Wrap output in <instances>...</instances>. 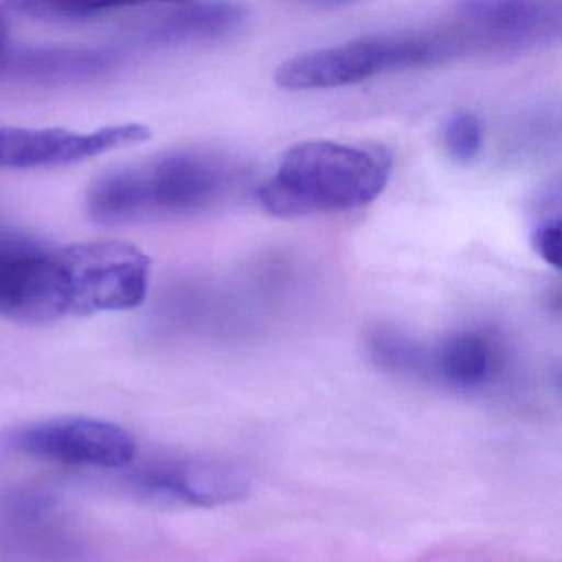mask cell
Returning <instances> with one entry per match:
<instances>
[{"instance_id": "obj_17", "label": "cell", "mask_w": 562, "mask_h": 562, "mask_svg": "<svg viewBox=\"0 0 562 562\" xmlns=\"http://www.w3.org/2000/svg\"><path fill=\"white\" fill-rule=\"evenodd\" d=\"M9 57V24L5 15L0 11V67Z\"/></svg>"}, {"instance_id": "obj_15", "label": "cell", "mask_w": 562, "mask_h": 562, "mask_svg": "<svg viewBox=\"0 0 562 562\" xmlns=\"http://www.w3.org/2000/svg\"><path fill=\"white\" fill-rule=\"evenodd\" d=\"M15 9L25 15L52 24H88L110 18L120 5L110 4H61V2H21Z\"/></svg>"}, {"instance_id": "obj_3", "label": "cell", "mask_w": 562, "mask_h": 562, "mask_svg": "<svg viewBox=\"0 0 562 562\" xmlns=\"http://www.w3.org/2000/svg\"><path fill=\"white\" fill-rule=\"evenodd\" d=\"M462 44L449 27L361 38L304 52L282 61L274 83L288 91L334 90L380 75L436 67L463 57Z\"/></svg>"}, {"instance_id": "obj_9", "label": "cell", "mask_w": 562, "mask_h": 562, "mask_svg": "<svg viewBox=\"0 0 562 562\" xmlns=\"http://www.w3.org/2000/svg\"><path fill=\"white\" fill-rule=\"evenodd\" d=\"M134 492L154 502L215 508L241 502L251 482L241 470L225 462L196 457L154 460L127 475Z\"/></svg>"}, {"instance_id": "obj_1", "label": "cell", "mask_w": 562, "mask_h": 562, "mask_svg": "<svg viewBox=\"0 0 562 562\" xmlns=\"http://www.w3.org/2000/svg\"><path fill=\"white\" fill-rule=\"evenodd\" d=\"M238 182L235 166L213 150H167L108 170L87 192V212L100 225H126L205 212Z\"/></svg>"}, {"instance_id": "obj_16", "label": "cell", "mask_w": 562, "mask_h": 562, "mask_svg": "<svg viewBox=\"0 0 562 562\" xmlns=\"http://www.w3.org/2000/svg\"><path fill=\"white\" fill-rule=\"evenodd\" d=\"M531 245L536 255L554 269H561V220H542L532 229Z\"/></svg>"}, {"instance_id": "obj_11", "label": "cell", "mask_w": 562, "mask_h": 562, "mask_svg": "<svg viewBox=\"0 0 562 562\" xmlns=\"http://www.w3.org/2000/svg\"><path fill=\"white\" fill-rule=\"evenodd\" d=\"M496 368L498 351L482 331H456L429 348V381L453 390L472 391L485 386Z\"/></svg>"}, {"instance_id": "obj_12", "label": "cell", "mask_w": 562, "mask_h": 562, "mask_svg": "<svg viewBox=\"0 0 562 562\" xmlns=\"http://www.w3.org/2000/svg\"><path fill=\"white\" fill-rule=\"evenodd\" d=\"M114 64V55L98 50H31L11 57L8 65L18 77L35 80H75L98 77ZM2 65V67H4Z\"/></svg>"}, {"instance_id": "obj_2", "label": "cell", "mask_w": 562, "mask_h": 562, "mask_svg": "<svg viewBox=\"0 0 562 562\" xmlns=\"http://www.w3.org/2000/svg\"><path fill=\"white\" fill-rule=\"evenodd\" d=\"M390 176L383 147L307 140L285 150L256 199L278 218L348 212L376 200Z\"/></svg>"}, {"instance_id": "obj_5", "label": "cell", "mask_w": 562, "mask_h": 562, "mask_svg": "<svg viewBox=\"0 0 562 562\" xmlns=\"http://www.w3.org/2000/svg\"><path fill=\"white\" fill-rule=\"evenodd\" d=\"M74 289L75 317L139 307L150 285V259L123 241L65 246Z\"/></svg>"}, {"instance_id": "obj_13", "label": "cell", "mask_w": 562, "mask_h": 562, "mask_svg": "<svg viewBox=\"0 0 562 562\" xmlns=\"http://www.w3.org/2000/svg\"><path fill=\"white\" fill-rule=\"evenodd\" d=\"M368 357L396 376L429 381V348L419 338L391 325H376L367 335Z\"/></svg>"}, {"instance_id": "obj_4", "label": "cell", "mask_w": 562, "mask_h": 562, "mask_svg": "<svg viewBox=\"0 0 562 562\" xmlns=\"http://www.w3.org/2000/svg\"><path fill=\"white\" fill-rule=\"evenodd\" d=\"M0 317L27 325L74 317L65 246L18 232H0Z\"/></svg>"}, {"instance_id": "obj_8", "label": "cell", "mask_w": 562, "mask_h": 562, "mask_svg": "<svg viewBox=\"0 0 562 562\" xmlns=\"http://www.w3.org/2000/svg\"><path fill=\"white\" fill-rule=\"evenodd\" d=\"M149 127L127 123L91 133L58 127L0 126V169L31 170L74 166L149 139Z\"/></svg>"}, {"instance_id": "obj_10", "label": "cell", "mask_w": 562, "mask_h": 562, "mask_svg": "<svg viewBox=\"0 0 562 562\" xmlns=\"http://www.w3.org/2000/svg\"><path fill=\"white\" fill-rule=\"evenodd\" d=\"M248 8L235 2H195L177 5L146 31L156 45H203L228 41L245 31Z\"/></svg>"}, {"instance_id": "obj_7", "label": "cell", "mask_w": 562, "mask_h": 562, "mask_svg": "<svg viewBox=\"0 0 562 562\" xmlns=\"http://www.w3.org/2000/svg\"><path fill=\"white\" fill-rule=\"evenodd\" d=\"M450 27L472 52H526L558 42L562 8L554 2L496 0L457 5Z\"/></svg>"}, {"instance_id": "obj_14", "label": "cell", "mask_w": 562, "mask_h": 562, "mask_svg": "<svg viewBox=\"0 0 562 562\" xmlns=\"http://www.w3.org/2000/svg\"><path fill=\"white\" fill-rule=\"evenodd\" d=\"M442 143L450 159L469 166L482 153L483 130L479 117L469 111H456L442 124Z\"/></svg>"}, {"instance_id": "obj_6", "label": "cell", "mask_w": 562, "mask_h": 562, "mask_svg": "<svg viewBox=\"0 0 562 562\" xmlns=\"http://www.w3.org/2000/svg\"><path fill=\"white\" fill-rule=\"evenodd\" d=\"M14 446L34 459L90 469H124L136 459V439L117 424L83 416L50 417L15 432Z\"/></svg>"}]
</instances>
